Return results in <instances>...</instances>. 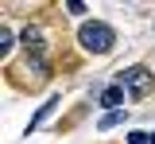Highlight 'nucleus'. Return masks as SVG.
I'll return each instance as SVG.
<instances>
[{
	"label": "nucleus",
	"mask_w": 155,
	"mask_h": 144,
	"mask_svg": "<svg viewBox=\"0 0 155 144\" xmlns=\"http://www.w3.org/2000/svg\"><path fill=\"white\" fill-rule=\"evenodd\" d=\"M78 43L85 47V51H93V55H109L116 43V31L109 27V23H81V31H78Z\"/></svg>",
	"instance_id": "1"
},
{
	"label": "nucleus",
	"mask_w": 155,
	"mask_h": 144,
	"mask_svg": "<svg viewBox=\"0 0 155 144\" xmlns=\"http://www.w3.org/2000/svg\"><path fill=\"white\" fill-rule=\"evenodd\" d=\"M120 86H128L132 98H143V94L151 90V74H147L143 66H128V70L120 74Z\"/></svg>",
	"instance_id": "2"
},
{
	"label": "nucleus",
	"mask_w": 155,
	"mask_h": 144,
	"mask_svg": "<svg viewBox=\"0 0 155 144\" xmlns=\"http://www.w3.org/2000/svg\"><path fill=\"white\" fill-rule=\"evenodd\" d=\"M120 101H124V86H120V82H116V86H109V90L101 94V105H105L109 113H113V109H116Z\"/></svg>",
	"instance_id": "3"
},
{
	"label": "nucleus",
	"mask_w": 155,
	"mask_h": 144,
	"mask_svg": "<svg viewBox=\"0 0 155 144\" xmlns=\"http://www.w3.org/2000/svg\"><path fill=\"white\" fill-rule=\"evenodd\" d=\"M54 109H58V98H51V101H47V105H43V109H39V113H35V117H31V125H27V132H31V129H39V125L47 121V117H51Z\"/></svg>",
	"instance_id": "4"
},
{
	"label": "nucleus",
	"mask_w": 155,
	"mask_h": 144,
	"mask_svg": "<svg viewBox=\"0 0 155 144\" xmlns=\"http://www.w3.org/2000/svg\"><path fill=\"white\" fill-rule=\"evenodd\" d=\"M23 43H27V51L43 55V35H39V27H27V31H23Z\"/></svg>",
	"instance_id": "5"
},
{
	"label": "nucleus",
	"mask_w": 155,
	"mask_h": 144,
	"mask_svg": "<svg viewBox=\"0 0 155 144\" xmlns=\"http://www.w3.org/2000/svg\"><path fill=\"white\" fill-rule=\"evenodd\" d=\"M124 113H128V109H113V113H105V117L97 121V129L105 132V129H113V125H120V121H124Z\"/></svg>",
	"instance_id": "6"
},
{
	"label": "nucleus",
	"mask_w": 155,
	"mask_h": 144,
	"mask_svg": "<svg viewBox=\"0 0 155 144\" xmlns=\"http://www.w3.org/2000/svg\"><path fill=\"white\" fill-rule=\"evenodd\" d=\"M128 144H151L147 132H128Z\"/></svg>",
	"instance_id": "7"
},
{
	"label": "nucleus",
	"mask_w": 155,
	"mask_h": 144,
	"mask_svg": "<svg viewBox=\"0 0 155 144\" xmlns=\"http://www.w3.org/2000/svg\"><path fill=\"white\" fill-rule=\"evenodd\" d=\"M0 51H12V31H8V27L0 31Z\"/></svg>",
	"instance_id": "8"
},
{
	"label": "nucleus",
	"mask_w": 155,
	"mask_h": 144,
	"mask_svg": "<svg viewBox=\"0 0 155 144\" xmlns=\"http://www.w3.org/2000/svg\"><path fill=\"white\" fill-rule=\"evenodd\" d=\"M66 8H70V16H81V12H85V4H81V0H70Z\"/></svg>",
	"instance_id": "9"
},
{
	"label": "nucleus",
	"mask_w": 155,
	"mask_h": 144,
	"mask_svg": "<svg viewBox=\"0 0 155 144\" xmlns=\"http://www.w3.org/2000/svg\"><path fill=\"white\" fill-rule=\"evenodd\" d=\"M151 144H155V132H151Z\"/></svg>",
	"instance_id": "10"
}]
</instances>
